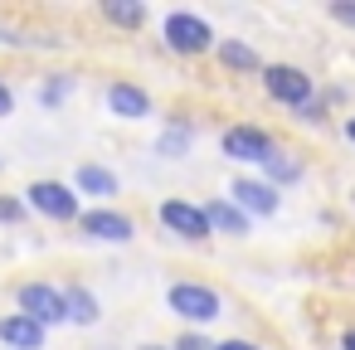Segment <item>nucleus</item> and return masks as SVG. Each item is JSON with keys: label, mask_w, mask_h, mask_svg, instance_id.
Returning a JSON list of instances; mask_svg holds the SVG:
<instances>
[{"label": "nucleus", "mask_w": 355, "mask_h": 350, "mask_svg": "<svg viewBox=\"0 0 355 350\" xmlns=\"http://www.w3.org/2000/svg\"><path fill=\"white\" fill-rule=\"evenodd\" d=\"M219 151H224L229 161H239V166H263V161L277 156L282 146H277V137H272L268 127H258V122H234V127L219 137Z\"/></svg>", "instance_id": "4"}, {"label": "nucleus", "mask_w": 355, "mask_h": 350, "mask_svg": "<svg viewBox=\"0 0 355 350\" xmlns=\"http://www.w3.org/2000/svg\"><path fill=\"white\" fill-rule=\"evenodd\" d=\"M166 306L185 321V331H200V326H209V321L224 316V297H219V287L195 282V277L171 282V287H166Z\"/></svg>", "instance_id": "1"}, {"label": "nucleus", "mask_w": 355, "mask_h": 350, "mask_svg": "<svg viewBox=\"0 0 355 350\" xmlns=\"http://www.w3.org/2000/svg\"><path fill=\"white\" fill-rule=\"evenodd\" d=\"M103 20L117 30H141L146 25V6L141 0H103Z\"/></svg>", "instance_id": "16"}, {"label": "nucleus", "mask_w": 355, "mask_h": 350, "mask_svg": "<svg viewBox=\"0 0 355 350\" xmlns=\"http://www.w3.org/2000/svg\"><path fill=\"white\" fill-rule=\"evenodd\" d=\"M340 132H345V141L355 146V117H345V127H340Z\"/></svg>", "instance_id": "27"}, {"label": "nucleus", "mask_w": 355, "mask_h": 350, "mask_svg": "<svg viewBox=\"0 0 355 350\" xmlns=\"http://www.w3.org/2000/svg\"><path fill=\"white\" fill-rule=\"evenodd\" d=\"M69 93H73V73H49L44 88H40V103H44V107H59Z\"/></svg>", "instance_id": "19"}, {"label": "nucleus", "mask_w": 355, "mask_h": 350, "mask_svg": "<svg viewBox=\"0 0 355 350\" xmlns=\"http://www.w3.org/2000/svg\"><path fill=\"white\" fill-rule=\"evenodd\" d=\"M340 350H355V326H350V331H340Z\"/></svg>", "instance_id": "26"}, {"label": "nucleus", "mask_w": 355, "mask_h": 350, "mask_svg": "<svg viewBox=\"0 0 355 350\" xmlns=\"http://www.w3.org/2000/svg\"><path fill=\"white\" fill-rule=\"evenodd\" d=\"M141 350H171V345H156V340H151V345H141Z\"/></svg>", "instance_id": "28"}, {"label": "nucleus", "mask_w": 355, "mask_h": 350, "mask_svg": "<svg viewBox=\"0 0 355 350\" xmlns=\"http://www.w3.org/2000/svg\"><path fill=\"white\" fill-rule=\"evenodd\" d=\"M214 59H219L229 73H263V59H258V49H253V44H243V40H219Z\"/></svg>", "instance_id": "14"}, {"label": "nucleus", "mask_w": 355, "mask_h": 350, "mask_svg": "<svg viewBox=\"0 0 355 350\" xmlns=\"http://www.w3.org/2000/svg\"><path fill=\"white\" fill-rule=\"evenodd\" d=\"M73 190H78V195H93L98 204H112V200L122 195V180H117V170H112V166L83 161V166L73 170Z\"/></svg>", "instance_id": "12"}, {"label": "nucleus", "mask_w": 355, "mask_h": 350, "mask_svg": "<svg viewBox=\"0 0 355 350\" xmlns=\"http://www.w3.org/2000/svg\"><path fill=\"white\" fill-rule=\"evenodd\" d=\"M161 40H166V49H171V54H180V59H205V54H214V49H219V40H214L209 20H205V15H195V10H171V15L161 20Z\"/></svg>", "instance_id": "2"}, {"label": "nucleus", "mask_w": 355, "mask_h": 350, "mask_svg": "<svg viewBox=\"0 0 355 350\" xmlns=\"http://www.w3.org/2000/svg\"><path fill=\"white\" fill-rule=\"evenodd\" d=\"M78 234L93 238V243H132L137 238V219L122 214V209H112V204H93V209H83Z\"/></svg>", "instance_id": "9"}, {"label": "nucleus", "mask_w": 355, "mask_h": 350, "mask_svg": "<svg viewBox=\"0 0 355 350\" xmlns=\"http://www.w3.org/2000/svg\"><path fill=\"white\" fill-rule=\"evenodd\" d=\"M64 297H69V321H73V326H98V321H103V301H98L83 282H69Z\"/></svg>", "instance_id": "15"}, {"label": "nucleus", "mask_w": 355, "mask_h": 350, "mask_svg": "<svg viewBox=\"0 0 355 350\" xmlns=\"http://www.w3.org/2000/svg\"><path fill=\"white\" fill-rule=\"evenodd\" d=\"M190 141H195V127H185V122H175L161 141H156V156H166V161H180V156H190Z\"/></svg>", "instance_id": "18"}, {"label": "nucleus", "mask_w": 355, "mask_h": 350, "mask_svg": "<svg viewBox=\"0 0 355 350\" xmlns=\"http://www.w3.org/2000/svg\"><path fill=\"white\" fill-rule=\"evenodd\" d=\"M20 200H25V209H35L54 224H78L83 219V195L64 180H30Z\"/></svg>", "instance_id": "3"}, {"label": "nucleus", "mask_w": 355, "mask_h": 350, "mask_svg": "<svg viewBox=\"0 0 355 350\" xmlns=\"http://www.w3.org/2000/svg\"><path fill=\"white\" fill-rule=\"evenodd\" d=\"M0 345H6V350H44L49 331L35 316H25V311H6V316H0Z\"/></svg>", "instance_id": "11"}, {"label": "nucleus", "mask_w": 355, "mask_h": 350, "mask_svg": "<svg viewBox=\"0 0 355 350\" xmlns=\"http://www.w3.org/2000/svg\"><path fill=\"white\" fill-rule=\"evenodd\" d=\"M161 224H166V234H175V238H185V243H209L214 238V229H209V214H205V204L200 200H185V195H171V200H161Z\"/></svg>", "instance_id": "7"}, {"label": "nucleus", "mask_w": 355, "mask_h": 350, "mask_svg": "<svg viewBox=\"0 0 355 350\" xmlns=\"http://www.w3.org/2000/svg\"><path fill=\"white\" fill-rule=\"evenodd\" d=\"M302 170H306V166H302L292 151H277V156H268V161H263V180H268V185H277V190H282V185H297V180H302Z\"/></svg>", "instance_id": "17"}, {"label": "nucleus", "mask_w": 355, "mask_h": 350, "mask_svg": "<svg viewBox=\"0 0 355 350\" xmlns=\"http://www.w3.org/2000/svg\"><path fill=\"white\" fill-rule=\"evenodd\" d=\"M15 112V88L6 83V73H0V117H10Z\"/></svg>", "instance_id": "24"}, {"label": "nucleus", "mask_w": 355, "mask_h": 350, "mask_svg": "<svg viewBox=\"0 0 355 350\" xmlns=\"http://www.w3.org/2000/svg\"><path fill=\"white\" fill-rule=\"evenodd\" d=\"M263 93L297 112V107H306L316 98V78L306 69H297V64H263Z\"/></svg>", "instance_id": "6"}, {"label": "nucleus", "mask_w": 355, "mask_h": 350, "mask_svg": "<svg viewBox=\"0 0 355 350\" xmlns=\"http://www.w3.org/2000/svg\"><path fill=\"white\" fill-rule=\"evenodd\" d=\"M205 204V214H209V229L214 234H229V238H248V229H253V219L229 200V195H209V200H200Z\"/></svg>", "instance_id": "13"}, {"label": "nucleus", "mask_w": 355, "mask_h": 350, "mask_svg": "<svg viewBox=\"0 0 355 350\" xmlns=\"http://www.w3.org/2000/svg\"><path fill=\"white\" fill-rule=\"evenodd\" d=\"M15 311L35 316L44 331H54V326L69 321V297H64V287L35 277V282H20V287H15Z\"/></svg>", "instance_id": "5"}, {"label": "nucleus", "mask_w": 355, "mask_h": 350, "mask_svg": "<svg viewBox=\"0 0 355 350\" xmlns=\"http://www.w3.org/2000/svg\"><path fill=\"white\" fill-rule=\"evenodd\" d=\"M297 122H311V127H321V122H326V98L316 93L306 107H297Z\"/></svg>", "instance_id": "23"}, {"label": "nucleus", "mask_w": 355, "mask_h": 350, "mask_svg": "<svg viewBox=\"0 0 355 350\" xmlns=\"http://www.w3.org/2000/svg\"><path fill=\"white\" fill-rule=\"evenodd\" d=\"M103 103H107V112L117 117V122H146L151 117V93L141 88V83H132V78H112L107 83V93H103Z\"/></svg>", "instance_id": "10"}, {"label": "nucleus", "mask_w": 355, "mask_h": 350, "mask_svg": "<svg viewBox=\"0 0 355 350\" xmlns=\"http://www.w3.org/2000/svg\"><path fill=\"white\" fill-rule=\"evenodd\" d=\"M229 200L248 214V219H272L282 209V190L268 185L263 175H234L229 180Z\"/></svg>", "instance_id": "8"}, {"label": "nucleus", "mask_w": 355, "mask_h": 350, "mask_svg": "<svg viewBox=\"0 0 355 350\" xmlns=\"http://www.w3.org/2000/svg\"><path fill=\"white\" fill-rule=\"evenodd\" d=\"M25 200H15V195H0V224H25Z\"/></svg>", "instance_id": "21"}, {"label": "nucleus", "mask_w": 355, "mask_h": 350, "mask_svg": "<svg viewBox=\"0 0 355 350\" xmlns=\"http://www.w3.org/2000/svg\"><path fill=\"white\" fill-rule=\"evenodd\" d=\"M219 350H263L258 340H243V335H229V340H219Z\"/></svg>", "instance_id": "25"}, {"label": "nucleus", "mask_w": 355, "mask_h": 350, "mask_svg": "<svg viewBox=\"0 0 355 350\" xmlns=\"http://www.w3.org/2000/svg\"><path fill=\"white\" fill-rule=\"evenodd\" d=\"M171 350H219V340H209L205 331H180L171 340Z\"/></svg>", "instance_id": "20"}, {"label": "nucleus", "mask_w": 355, "mask_h": 350, "mask_svg": "<svg viewBox=\"0 0 355 350\" xmlns=\"http://www.w3.org/2000/svg\"><path fill=\"white\" fill-rule=\"evenodd\" d=\"M326 15H331L336 25L355 30V0H331V6H326Z\"/></svg>", "instance_id": "22"}]
</instances>
